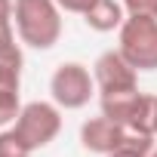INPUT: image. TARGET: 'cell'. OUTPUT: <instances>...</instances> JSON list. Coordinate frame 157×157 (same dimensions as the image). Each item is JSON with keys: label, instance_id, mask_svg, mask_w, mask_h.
I'll list each match as a JSON object with an SVG mask.
<instances>
[{"label": "cell", "instance_id": "7", "mask_svg": "<svg viewBox=\"0 0 157 157\" xmlns=\"http://www.w3.org/2000/svg\"><path fill=\"white\" fill-rule=\"evenodd\" d=\"M93 77H96L99 96H114V93H132V90H139V71L123 59L120 49L102 52L96 59V65H93Z\"/></svg>", "mask_w": 157, "mask_h": 157}, {"label": "cell", "instance_id": "15", "mask_svg": "<svg viewBox=\"0 0 157 157\" xmlns=\"http://www.w3.org/2000/svg\"><path fill=\"white\" fill-rule=\"evenodd\" d=\"M154 136H157V114H154Z\"/></svg>", "mask_w": 157, "mask_h": 157}, {"label": "cell", "instance_id": "6", "mask_svg": "<svg viewBox=\"0 0 157 157\" xmlns=\"http://www.w3.org/2000/svg\"><path fill=\"white\" fill-rule=\"evenodd\" d=\"M13 129L25 139V145L31 151L46 148L62 132V111L56 102H28V105H22Z\"/></svg>", "mask_w": 157, "mask_h": 157}, {"label": "cell", "instance_id": "13", "mask_svg": "<svg viewBox=\"0 0 157 157\" xmlns=\"http://www.w3.org/2000/svg\"><path fill=\"white\" fill-rule=\"evenodd\" d=\"M13 10H16V0H0V28L13 25Z\"/></svg>", "mask_w": 157, "mask_h": 157}, {"label": "cell", "instance_id": "3", "mask_svg": "<svg viewBox=\"0 0 157 157\" xmlns=\"http://www.w3.org/2000/svg\"><path fill=\"white\" fill-rule=\"evenodd\" d=\"M117 49L136 71H157V19L126 16V22L120 25Z\"/></svg>", "mask_w": 157, "mask_h": 157}, {"label": "cell", "instance_id": "16", "mask_svg": "<svg viewBox=\"0 0 157 157\" xmlns=\"http://www.w3.org/2000/svg\"><path fill=\"white\" fill-rule=\"evenodd\" d=\"M151 157H157V145H154V151H151Z\"/></svg>", "mask_w": 157, "mask_h": 157}, {"label": "cell", "instance_id": "4", "mask_svg": "<svg viewBox=\"0 0 157 157\" xmlns=\"http://www.w3.org/2000/svg\"><path fill=\"white\" fill-rule=\"evenodd\" d=\"M102 114L111 117L120 126H129L136 132H148L154 136V114H157V96L148 93H114V96H102Z\"/></svg>", "mask_w": 157, "mask_h": 157}, {"label": "cell", "instance_id": "2", "mask_svg": "<svg viewBox=\"0 0 157 157\" xmlns=\"http://www.w3.org/2000/svg\"><path fill=\"white\" fill-rule=\"evenodd\" d=\"M80 145L93 154H114V151H136V154H151L154 151V136L148 132H136L129 126H120L114 123L111 117L99 114V117H90L83 120L80 126Z\"/></svg>", "mask_w": 157, "mask_h": 157}, {"label": "cell", "instance_id": "5", "mask_svg": "<svg viewBox=\"0 0 157 157\" xmlns=\"http://www.w3.org/2000/svg\"><path fill=\"white\" fill-rule=\"evenodd\" d=\"M49 93L59 108L77 111V108L90 105V99L96 93V77L80 62H62L49 77Z\"/></svg>", "mask_w": 157, "mask_h": 157}, {"label": "cell", "instance_id": "12", "mask_svg": "<svg viewBox=\"0 0 157 157\" xmlns=\"http://www.w3.org/2000/svg\"><path fill=\"white\" fill-rule=\"evenodd\" d=\"M56 3H59L65 13H77V16H83V13L96 3V0H56Z\"/></svg>", "mask_w": 157, "mask_h": 157}, {"label": "cell", "instance_id": "11", "mask_svg": "<svg viewBox=\"0 0 157 157\" xmlns=\"http://www.w3.org/2000/svg\"><path fill=\"white\" fill-rule=\"evenodd\" d=\"M126 16H148L157 19V0H120Z\"/></svg>", "mask_w": 157, "mask_h": 157}, {"label": "cell", "instance_id": "14", "mask_svg": "<svg viewBox=\"0 0 157 157\" xmlns=\"http://www.w3.org/2000/svg\"><path fill=\"white\" fill-rule=\"evenodd\" d=\"M108 157H151V154H136V151H114Z\"/></svg>", "mask_w": 157, "mask_h": 157}, {"label": "cell", "instance_id": "9", "mask_svg": "<svg viewBox=\"0 0 157 157\" xmlns=\"http://www.w3.org/2000/svg\"><path fill=\"white\" fill-rule=\"evenodd\" d=\"M19 111H22V102H19V86H3V83H0V126L16 123Z\"/></svg>", "mask_w": 157, "mask_h": 157}, {"label": "cell", "instance_id": "1", "mask_svg": "<svg viewBox=\"0 0 157 157\" xmlns=\"http://www.w3.org/2000/svg\"><path fill=\"white\" fill-rule=\"evenodd\" d=\"M16 34L31 49H52L62 37V6L56 0H16Z\"/></svg>", "mask_w": 157, "mask_h": 157}, {"label": "cell", "instance_id": "8", "mask_svg": "<svg viewBox=\"0 0 157 157\" xmlns=\"http://www.w3.org/2000/svg\"><path fill=\"white\" fill-rule=\"evenodd\" d=\"M83 22L93 31H99V34L114 31V28L120 31V25L126 22V10H123L120 0H96V3L83 13Z\"/></svg>", "mask_w": 157, "mask_h": 157}, {"label": "cell", "instance_id": "10", "mask_svg": "<svg viewBox=\"0 0 157 157\" xmlns=\"http://www.w3.org/2000/svg\"><path fill=\"white\" fill-rule=\"evenodd\" d=\"M34 151L25 145V139L10 126V129H3L0 132V157H31Z\"/></svg>", "mask_w": 157, "mask_h": 157}]
</instances>
